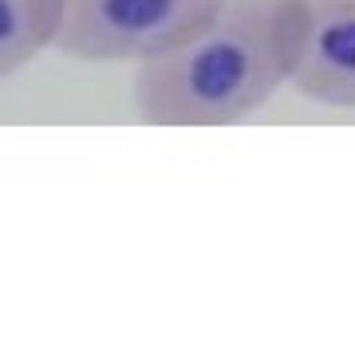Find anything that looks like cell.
<instances>
[{
	"mask_svg": "<svg viewBox=\"0 0 355 355\" xmlns=\"http://www.w3.org/2000/svg\"><path fill=\"white\" fill-rule=\"evenodd\" d=\"M221 0H67L55 51L87 64H146L190 40Z\"/></svg>",
	"mask_w": 355,
	"mask_h": 355,
	"instance_id": "7a4b0ae2",
	"label": "cell"
},
{
	"mask_svg": "<svg viewBox=\"0 0 355 355\" xmlns=\"http://www.w3.org/2000/svg\"><path fill=\"white\" fill-rule=\"evenodd\" d=\"M67 0H0V83L55 48Z\"/></svg>",
	"mask_w": 355,
	"mask_h": 355,
	"instance_id": "277c9868",
	"label": "cell"
},
{
	"mask_svg": "<svg viewBox=\"0 0 355 355\" xmlns=\"http://www.w3.org/2000/svg\"><path fill=\"white\" fill-rule=\"evenodd\" d=\"M304 0H221L178 48L135 64L130 103L146 127H229L292 83Z\"/></svg>",
	"mask_w": 355,
	"mask_h": 355,
	"instance_id": "6da1fadb",
	"label": "cell"
},
{
	"mask_svg": "<svg viewBox=\"0 0 355 355\" xmlns=\"http://www.w3.org/2000/svg\"><path fill=\"white\" fill-rule=\"evenodd\" d=\"M308 32L292 87L320 107L355 111V0H304Z\"/></svg>",
	"mask_w": 355,
	"mask_h": 355,
	"instance_id": "3957f363",
	"label": "cell"
}]
</instances>
